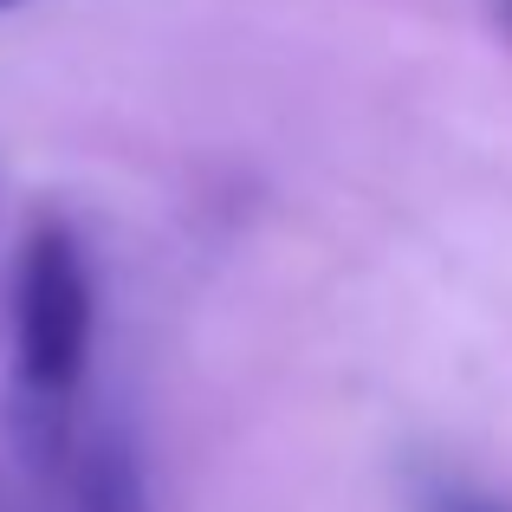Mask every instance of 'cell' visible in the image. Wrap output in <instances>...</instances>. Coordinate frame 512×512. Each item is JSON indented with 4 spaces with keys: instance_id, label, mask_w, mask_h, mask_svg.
I'll return each mask as SVG.
<instances>
[{
    "instance_id": "1",
    "label": "cell",
    "mask_w": 512,
    "mask_h": 512,
    "mask_svg": "<svg viewBox=\"0 0 512 512\" xmlns=\"http://www.w3.org/2000/svg\"><path fill=\"white\" fill-rule=\"evenodd\" d=\"M98 338V279L85 240L59 214H33L13 253V383L7 428L33 467H65L78 435V396Z\"/></svg>"
},
{
    "instance_id": "2",
    "label": "cell",
    "mask_w": 512,
    "mask_h": 512,
    "mask_svg": "<svg viewBox=\"0 0 512 512\" xmlns=\"http://www.w3.org/2000/svg\"><path fill=\"white\" fill-rule=\"evenodd\" d=\"M65 467H72L78 512H150L143 454H137V441H130L124 422H98L91 435H72Z\"/></svg>"
},
{
    "instance_id": "3",
    "label": "cell",
    "mask_w": 512,
    "mask_h": 512,
    "mask_svg": "<svg viewBox=\"0 0 512 512\" xmlns=\"http://www.w3.org/2000/svg\"><path fill=\"white\" fill-rule=\"evenodd\" d=\"M402 500H409V512H512L506 493L480 487L454 461H409L402 467Z\"/></svg>"
},
{
    "instance_id": "4",
    "label": "cell",
    "mask_w": 512,
    "mask_h": 512,
    "mask_svg": "<svg viewBox=\"0 0 512 512\" xmlns=\"http://www.w3.org/2000/svg\"><path fill=\"white\" fill-rule=\"evenodd\" d=\"M500 20H506V26H512V0H500Z\"/></svg>"
},
{
    "instance_id": "5",
    "label": "cell",
    "mask_w": 512,
    "mask_h": 512,
    "mask_svg": "<svg viewBox=\"0 0 512 512\" xmlns=\"http://www.w3.org/2000/svg\"><path fill=\"white\" fill-rule=\"evenodd\" d=\"M13 7H26V0H0V13H13Z\"/></svg>"
}]
</instances>
